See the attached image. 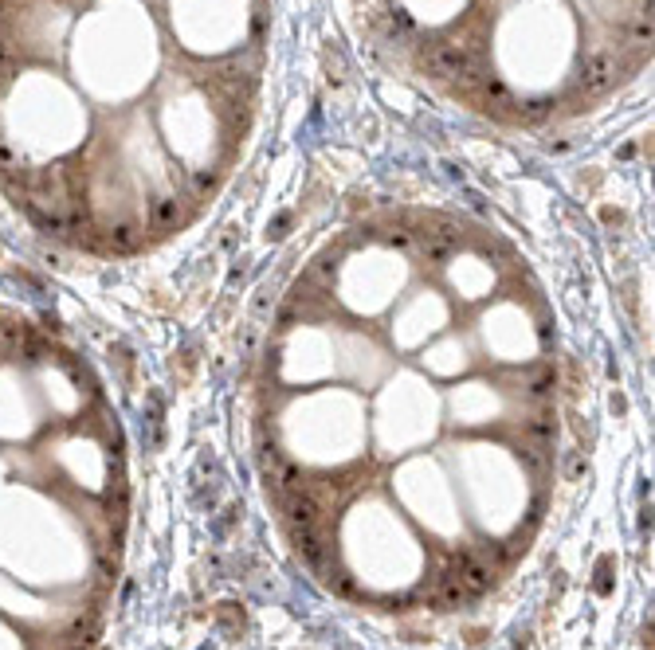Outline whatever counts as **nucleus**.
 <instances>
[{
  "label": "nucleus",
  "instance_id": "f257e3e1",
  "mask_svg": "<svg viewBox=\"0 0 655 650\" xmlns=\"http://www.w3.org/2000/svg\"><path fill=\"white\" fill-rule=\"evenodd\" d=\"M424 67L439 75V79H459V75H467L471 67H479L475 51L464 48V43H432V48L424 51Z\"/></svg>",
  "mask_w": 655,
  "mask_h": 650
},
{
  "label": "nucleus",
  "instance_id": "f03ea898",
  "mask_svg": "<svg viewBox=\"0 0 655 650\" xmlns=\"http://www.w3.org/2000/svg\"><path fill=\"white\" fill-rule=\"evenodd\" d=\"M612 79H616V59L608 56V51H597V56L585 59L581 67V91L585 94H605Z\"/></svg>",
  "mask_w": 655,
  "mask_h": 650
},
{
  "label": "nucleus",
  "instance_id": "7ed1b4c3",
  "mask_svg": "<svg viewBox=\"0 0 655 650\" xmlns=\"http://www.w3.org/2000/svg\"><path fill=\"white\" fill-rule=\"evenodd\" d=\"M102 247L106 251H118V255H130L142 247V227L137 224H114L102 232Z\"/></svg>",
  "mask_w": 655,
  "mask_h": 650
},
{
  "label": "nucleus",
  "instance_id": "20e7f679",
  "mask_svg": "<svg viewBox=\"0 0 655 650\" xmlns=\"http://www.w3.org/2000/svg\"><path fill=\"white\" fill-rule=\"evenodd\" d=\"M181 224V200L177 197H161L149 204V227L154 232H173V227Z\"/></svg>",
  "mask_w": 655,
  "mask_h": 650
},
{
  "label": "nucleus",
  "instance_id": "39448f33",
  "mask_svg": "<svg viewBox=\"0 0 655 650\" xmlns=\"http://www.w3.org/2000/svg\"><path fill=\"white\" fill-rule=\"evenodd\" d=\"M322 580H326V588L334 592V595H341V600H358L361 595V588H358V580L350 576V572H338V568H326L322 572Z\"/></svg>",
  "mask_w": 655,
  "mask_h": 650
},
{
  "label": "nucleus",
  "instance_id": "423d86ee",
  "mask_svg": "<svg viewBox=\"0 0 655 650\" xmlns=\"http://www.w3.org/2000/svg\"><path fill=\"white\" fill-rule=\"evenodd\" d=\"M482 94H487V102H491V106H499V110H507V106H514L510 91H507V86H502L499 79H487V83H482Z\"/></svg>",
  "mask_w": 655,
  "mask_h": 650
},
{
  "label": "nucleus",
  "instance_id": "0eeeda50",
  "mask_svg": "<svg viewBox=\"0 0 655 650\" xmlns=\"http://www.w3.org/2000/svg\"><path fill=\"white\" fill-rule=\"evenodd\" d=\"M189 184H192V192H197V197H208V192L217 189V177H212V172H204V169H197L189 177Z\"/></svg>",
  "mask_w": 655,
  "mask_h": 650
},
{
  "label": "nucleus",
  "instance_id": "6e6552de",
  "mask_svg": "<svg viewBox=\"0 0 655 650\" xmlns=\"http://www.w3.org/2000/svg\"><path fill=\"white\" fill-rule=\"evenodd\" d=\"M13 67H16V59H13V43H8V36H0V83L13 75Z\"/></svg>",
  "mask_w": 655,
  "mask_h": 650
},
{
  "label": "nucleus",
  "instance_id": "1a4fd4ad",
  "mask_svg": "<svg viewBox=\"0 0 655 650\" xmlns=\"http://www.w3.org/2000/svg\"><path fill=\"white\" fill-rule=\"evenodd\" d=\"M522 114L538 122V118H545V114H550V102H545V99H538V102H526V106H522Z\"/></svg>",
  "mask_w": 655,
  "mask_h": 650
},
{
  "label": "nucleus",
  "instance_id": "9d476101",
  "mask_svg": "<svg viewBox=\"0 0 655 650\" xmlns=\"http://www.w3.org/2000/svg\"><path fill=\"white\" fill-rule=\"evenodd\" d=\"M13 169H16V154H13V149H8L4 142H0V172H4V177H8V172H13Z\"/></svg>",
  "mask_w": 655,
  "mask_h": 650
}]
</instances>
